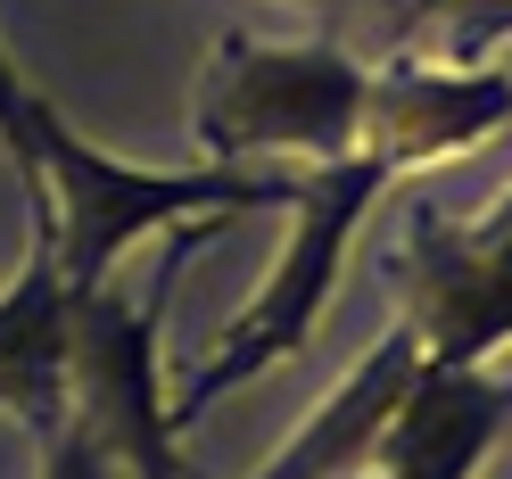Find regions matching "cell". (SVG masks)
Returning <instances> with one entry per match:
<instances>
[{
    "label": "cell",
    "instance_id": "cell-1",
    "mask_svg": "<svg viewBox=\"0 0 512 479\" xmlns=\"http://www.w3.org/2000/svg\"><path fill=\"white\" fill-rule=\"evenodd\" d=\"M25 207L50 223V257L58 281L75 290H100L116 281V257L149 232H174V223H232L248 207H290V174H240V166H182V174H149L124 166V157L75 141L58 108L42 100L34 116V174H25Z\"/></svg>",
    "mask_w": 512,
    "mask_h": 479
},
{
    "label": "cell",
    "instance_id": "cell-2",
    "mask_svg": "<svg viewBox=\"0 0 512 479\" xmlns=\"http://www.w3.org/2000/svg\"><path fill=\"white\" fill-rule=\"evenodd\" d=\"M380 190H389V174H380V157H364V149L323 157V166L290 174V240H281L265 290L232 314V331H223L207 356L182 372V389L166 397L174 430H190L215 397H232L240 380L306 356V339H314V323H323V306H331V290H339L347 240H356V223L372 215Z\"/></svg>",
    "mask_w": 512,
    "mask_h": 479
},
{
    "label": "cell",
    "instance_id": "cell-3",
    "mask_svg": "<svg viewBox=\"0 0 512 479\" xmlns=\"http://www.w3.org/2000/svg\"><path fill=\"white\" fill-rule=\"evenodd\" d=\"M364 75L339 42H256L223 34L199 91H190V141L207 166L240 157H347L364 141Z\"/></svg>",
    "mask_w": 512,
    "mask_h": 479
},
{
    "label": "cell",
    "instance_id": "cell-4",
    "mask_svg": "<svg viewBox=\"0 0 512 479\" xmlns=\"http://www.w3.org/2000/svg\"><path fill=\"white\" fill-rule=\"evenodd\" d=\"M199 232L207 223H174L166 232L174 248H166V265H157L149 298L116 290V281L67 298V413H83V422L108 438L124 479H182L166 372H157V331H166V298H174Z\"/></svg>",
    "mask_w": 512,
    "mask_h": 479
},
{
    "label": "cell",
    "instance_id": "cell-5",
    "mask_svg": "<svg viewBox=\"0 0 512 479\" xmlns=\"http://www.w3.org/2000/svg\"><path fill=\"white\" fill-rule=\"evenodd\" d=\"M380 265L397 290V331H413L430 364H496L512 347V190L488 215L397 199Z\"/></svg>",
    "mask_w": 512,
    "mask_h": 479
},
{
    "label": "cell",
    "instance_id": "cell-6",
    "mask_svg": "<svg viewBox=\"0 0 512 479\" xmlns=\"http://www.w3.org/2000/svg\"><path fill=\"white\" fill-rule=\"evenodd\" d=\"M512 133V75L496 58L455 67V58H422L397 50L389 67L364 75V157H380V174H422L446 157L488 149Z\"/></svg>",
    "mask_w": 512,
    "mask_h": 479
},
{
    "label": "cell",
    "instance_id": "cell-7",
    "mask_svg": "<svg viewBox=\"0 0 512 479\" xmlns=\"http://www.w3.org/2000/svg\"><path fill=\"white\" fill-rule=\"evenodd\" d=\"M504 430H512V380H496L488 364L422 356L405 405L389 413V430H380L356 479H471Z\"/></svg>",
    "mask_w": 512,
    "mask_h": 479
},
{
    "label": "cell",
    "instance_id": "cell-8",
    "mask_svg": "<svg viewBox=\"0 0 512 479\" xmlns=\"http://www.w3.org/2000/svg\"><path fill=\"white\" fill-rule=\"evenodd\" d=\"M413 372H422V347H413V331H389L347 380H331V397L298 422V438L281 446L265 471H248V479H356L364 455L380 446V430H389V413L405 405Z\"/></svg>",
    "mask_w": 512,
    "mask_h": 479
},
{
    "label": "cell",
    "instance_id": "cell-9",
    "mask_svg": "<svg viewBox=\"0 0 512 479\" xmlns=\"http://www.w3.org/2000/svg\"><path fill=\"white\" fill-rule=\"evenodd\" d=\"M0 413H17L25 430H58V413H67V281H58L42 215L34 257L0 290Z\"/></svg>",
    "mask_w": 512,
    "mask_h": 479
},
{
    "label": "cell",
    "instance_id": "cell-10",
    "mask_svg": "<svg viewBox=\"0 0 512 479\" xmlns=\"http://www.w3.org/2000/svg\"><path fill=\"white\" fill-rule=\"evenodd\" d=\"M512 42V0H422L413 9V50L422 58H455L479 67L488 50Z\"/></svg>",
    "mask_w": 512,
    "mask_h": 479
},
{
    "label": "cell",
    "instance_id": "cell-11",
    "mask_svg": "<svg viewBox=\"0 0 512 479\" xmlns=\"http://www.w3.org/2000/svg\"><path fill=\"white\" fill-rule=\"evenodd\" d=\"M42 479H124V463L83 413H58V430H42Z\"/></svg>",
    "mask_w": 512,
    "mask_h": 479
},
{
    "label": "cell",
    "instance_id": "cell-12",
    "mask_svg": "<svg viewBox=\"0 0 512 479\" xmlns=\"http://www.w3.org/2000/svg\"><path fill=\"white\" fill-rule=\"evenodd\" d=\"M34 116H42V100L17 83V67H9V50H0V149L17 157V182L34 174Z\"/></svg>",
    "mask_w": 512,
    "mask_h": 479
},
{
    "label": "cell",
    "instance_id": "cell-13",
    "mask_svg": "<svg viewBox=\"0 0 512 479\" xmlns=\"http://www.w3.org/2000/svg\"><path fill=\"white\" fill-rule=\"evenodd\" d=\"M298 9H323L331 17V9H422V0H298Z\"/></svg>",
    "mask_w": 512,
    "mask_h": 479
}]
</instances>
